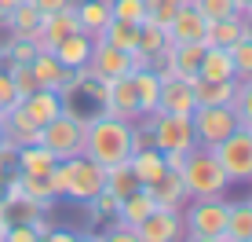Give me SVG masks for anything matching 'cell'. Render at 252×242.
I'll return each instance as SVG.
<instances>
[{
    "mask_svg": "<svg viewBox=\"0 0 252 242\" xmlns=\"http://www.w3.org/2000/svg\"><path fill=\"white\" fill-rule=\"evenodd\" d=\"M88 74L99 77V81H117V77L132 74V51H121V48L95 37L92 40V55H88Z\"/></svg>",
    "mask_w": 252,
    "mask_h": 242,
    "instance_id": "10",
    "label": "cell"
},
{
    "mask_svg": "<svg viewBox=\"0 0 252 242\" xmlns=\"http://www.w3.org/2000/svg\"><path fill=\"white\" fill-rule=\"evenodd\" d=\"M37 40H22V37H7V44L0 48V59L4 63H33V55H37Z\"/></svg>",
    "mask_w": 252,
    "mask_h": 242,
    "instance_id": "35",
    "label": "cell"
},
{
    "mask_svg": "<svg viewBox=\"0 0 252 242\" xmlns=\"http://www.w3.org/2000/svg\"><path fill=\"white\" fill-rule=\"evenodd\" d=\"M158 110L164 114H194V88L183 77H164L158 92Z\"/></svg>",
    "mask_w": 252,
    "mask_h": 242,
    "instance_id": "15",
    "label": "cell"
},
{
    "mask_svg": "<svg viewBox=\"0 0 252 242\" xmlns=\"http://www.w3.org/2000/svg\"><path fill=\"white\" fill-rule=\"evenodd\" d=\"M190 125H194L197 147H216L238 128V114H234V107H194Z\"/></svg>",
    "mask_w": 252,
    "mask_h": 242,
    "instance_id": "8",
    "label": "cell"
},
{
    "mask_svg": "<svg viewBox=\"0 0 252 242\" xmlns=\"http://www.w3.org/2000/svg\"><path fill=\"white\" fill-rule=\"evenodd\" d=\"M183 242H227L223 235H183Z\"/></svg>",
    "mask_w": 252,
    "mask_h": 242,
    "instance_id": "46",
    "label": "cell"
},
{
    "mask_svg": "<svg viewBox=\"0 0 252 242\" xmlns=\"http://www.w3.org/2000/svg\"><path fill=\"white\" fill-rule=\"evenodd\" d=\"M197 77H205V81H234L230 51H227V48L205 44V55H201V70H197Z\"/></svg>",
    "mask_w": 252,
    "mask_h": 242,
    "instance_id": "27",
    "label": "cell"
},
{
    "mask_svg": "<svg viewBox=\"0 0 252 242\" xmlns=\"http://www.w3.org/2000/svg\"><path fill=\"white\" fill-rule=\"evenodd\" d=\"M132 81H135V92H139V110H143V118L146 114H154L158 110V92H161V77L146 66V70H135L132 74Z\"/></svg>",
    "mask_w": 252,
    "mask_h": 242,
    "instance_id": "30",
    "label": "cell"
},
{
    "mask_svg": "<svg viewBox=\"0 0 252 242\" xmlns=\"http://www.w3.org/2000/svg\"><path fill=\"white\" fill-rule=\"evenodd\" d=\"M135 187H139V180L132 176L128 161H125V165H114V169H106V191L114 195V198H125V195H132Z\"/></svg>",
    "mask_w": 252,
    "mask_h": 242,
    "instance_id": "34",
    "label": "cell"
},
{
    "mask_svg": "<svg viewBox=\"0 0 252 242\" xmlns=\"http://www.w3.org/2000/svg\"><path fill=\"white\" fill-rule=\"evenodd\" d=\"M37 242H77V231H73V228H59V224H55V228L44 231Z\"/></svg>",
    "mask_w": 252,
    "mask_h": 242,
    "instance_id": "44",
    "label": "cell"
},
{
    "mask_svg": "<svg viewBox=\"0 0 252 242\" xmlns=\"http://www.w3.org/2000/svg\"><path fill=\"white\" fill-rule=\"evenodd\" d=\"M139 121L150 125V136H154V147H158V151H183L187 154L190 147H197L190 114H164V110H154V114H146Z\"/></svg>",
    "mask_w": 252,
    "mask_h": 242,
    "instance_id": "6",
    "label": "cell"
},
{
    "mask_svg": "<svg viewBox=\"0 0 252 242\" xmlns=\"http://www.w3.org/2000/svg\"><path fill=\"white\" fill-rule=\"evenodd\" d=\"M128 169H132V176L139 180V187H150L154 180L164 172V154L158 151V147L135 151V154H128Z\"/></svg>",
    "mask_w": 252,
    "mask_h": 242,
    "instance_id": "24",
    "label": "cell"
},
{
    "mask_svg": "<svg viewBox=\"0 0 252 242\" xmlns=\"http://www.w3.org/2000/svg\"><path fill=\"white\" fill-rule=\"evenodd\" d=\"M234 7H238L241 15H249V11H252V0H234Z\"/></svg>",
    "mask_w": 252,
    "mask_h": 242,
    "instance_id": "48",
    "label": "cell"
},
{
    "mask_svg": "<svg viewBox=\"0 0 252 242\" xmlns=\"http://www.w3.org/2000/svg\"><path fill=\"white\" fill-rule=\"evenodd\" d=\"M241 37H252V19H249V15H230V19L208 22L205 44H212V48H230V44H238Z\"/></svg>",
    "mask_w": 252,
    "mask_h": 242,
    "instance_id": "16",
    "label": "cell"
},
{
    "mask_svg": "<svg viewBox=\"0 0 252 242\" xmlns=\"http://www.w3.org/2000/svg\"><path fill=\"white\" fill-rule=\"evenodd\" d=\"M48 51L66 66V70H84V66H88V55H92V37L77 30V33H69V37H63L55 48H48Z\"/></svg>",
    "mask_w": 252,
    "mask_h": 242,
    "instance_id": "19",
    "label": "cell"
},
{
    "mask_svg": "<svg viewBox=\"0 0 252 242\" xmlns=\"http://www.w3.org/2000/svg\"><path fill=\"white\" fill-rule=\"evenodd\" d=\"M227 51H230V63H234V81H252V37H241Z\"/></svg>",
    "mask_w": 252,
    "mask_h": 242,
    "instance_id": "33",
    "label": "cell"
},
{
    "mask_svg": "<svg viewBox=\"0 0 252 242\" xmlns=\"http://www.w3.org/2000/svg\"><path fill=\"white\" fill-rule=\"evenodd\" d=\"M99 40H106V44H114L121 51H135L139 48V26L135 22H125V19H110L106 30L99 33Z\"/></svg>",
    "mask_w": 252,
    "mask_h": 242,
    "instance_id": "29",
    "label": "cell"
},
{
    "mask_svg": "<svg viewBox=\"0 0 252 242\" xmlns=\"http://www.w3.org/2000/svg\"><path fill=\"white\" fill-rule=\"evenodd\" d=\"M190 4H194L208 22H220V19H230V15H241L238 7H234V0H190Z\"/></svg>",
    "mask_w": 252,
    "mask_h": 242,
    "instance_id": "38",
    "label": "cell"
},
{
    "mask_svg": "<svg viewBox=\"0 0 252 242\" xmlns=\"http://www.w3.org/2000/svg\"><path fill=\"white\" fill-rule=\"evenodd\" d=\"M19 176H22L26 198H33V202H59L55 191H51V176L48 172H19Z\"/></svg>",
    "mask_w": 252,
    "mask_h": 242,
    "instance_id": "32",
    "label": "cell"
},
{
    "mask_svg": "<svg viewBox=\"0 0 252 242\" xmlns=\"http://www.w3.org/2000/svg\"><path fill=\"white\" fill-rule=\"evenodd\" d=\"M77 33V11L73 4H66L63 11H51V15H40V33H37V48H55L63 37Z\"/></svg>",
    "mask_w": 252,
    "mask_h": 242,
    "instance_id": "14",
    "label": "cell"
},
{
    "mask_svg": "<svg viewBox=\"0 0 252 242\" xmlns=\"http://www.w3.org/2000/svg\"><path fill=\"white\" fill-rule=\"evenodd\" d=\"M40 235L33 231V224H11L7 228V235H4V242H37Z\"/></svg>",
    "mask_w": 252,
    "mask_h": 242,
    "instance_id": "42",
    "label": "cell"
},
{
    "mask_svg": "<svg viewBox=\"0 0 252 242\" xmlns=\"http://www.w3.org/2000/svg\"><path fill=\"white\" fill-rule=\"evenodd\" d=\"M0 140H4V132H0Z\"/></svg>",
    "mask_w": 252,
    "mask_h": 242,
    "instance_id": "52",
    "label": "cell"
},
{
    "mask_svg": "<svg viewBox=\"0 0 252 242\" xmlns=\"http://www.w3.org/2000/svg\"><path fill=\"white\" fill-rule=\"evenodd\" d=\"M63 165V198L69 202H92L95 195L106 187V169L99 161H92L88 154H77V158L59 161Z\"/></svg>",
    "mask_w": 252,
    "mask_h": 242,
    "instance_id": "3",
    "label": "cell"
},
{
    "mask_svg": "<svg viewBox=\"0 0 252 242\" xmlns=\"http://www.w3.org/2000/svg\"><path fill=\"white\" fill-rule=\"evenodd\" d=\"M37 143H40V147H48V151L55 154L59 161L84 154V118L69 114V110L55 114V118L48 121V125H40Z\"/></svg>",
    "mask_w": 252,
    "mask_h": 242,
    "instance_id": "4",
    "label": "cell"
},
{
    "mask_svg": "<svg viewBox=\"0 0 252 242\" xmlns=\"http://www.w3.org/2000/svg\"><path fill=\"white\" fill-rule=\"evenodd\" d=\"M33 7H37L40 15H51V11H63L66 4H73V0H30Z\"/></svg>",
    "mask_w": 252,
    "mask_h": 242,
    "instance_id": "45",
    "label": "cell"
},
{
    "mask_svg": "<svg viewBox=\"0 0 252 242\" xmlns=\"http://www.w3.org/2000/svg\"><path fill=\"white\" fill-rule=\"evenodd\" d=\"M150 209H154L150 191H146V187H135L132 195H125V198L117 202V217H114V224H121V228H139V224L150 217Z\"/></svg>",
    "mask_w": 252,
    "mask_h": 242,
    "instance_id": "22",
    "label": "cell"
},
{
    "mask_svg": "<svg viewBox=\"0 0 252 242\" xmlns=\"http://www.w3.org/2000/svg\"><path fill=\"white\" fill-rule=\"evenodd\" d=\"M249 19H252V11H249Z\"/></svg>",
    "mask_w": 252,
    "mask_h": 242,
    "instance_id": "53",
    "label": "cell"
},
{
    "mask_svg": "<svg viewBox=\"0 0 252 242\" xmlns=\"http://www.w3.org/2000/svg\"><path fill=\"white\" fill-rule=\"evenodd\" d=\"M7 228H11V224H7V217H4V205H0V242H4V235H7Z\"/></svg>",
    "mask_w": 252,
    "mask_h": 242,
    "instance_id": "47",
    "label": "cell"
},
{
    "mask_svg": "<svg viewBox=\"0 0 252 242\" xmlns=\"http://www.w3.org/2000/svg\"><path fill=\"white\" fill-rule=\"evenodd\" d=\"M179 4H183V0H146V19L168 30V22H172V15L179 11Z\"/></svg>",
    "mask_w": 252,
    "mask_h": 242,
    "instance_id": "40",
    "label": "cell"
},
{
    "mask_svg": "<svg viewBox=\"0 0 252 242\" xmlns=\"http://www.w3.org/2000/svg\"><path fill=\"white\" fill-rule=\"evenodd\" d=\"M201 55H205V44H201V40H190V44H172V66H176V77L194 81L197 70H201Z\"/></svg>",
    "mask_w": 252,
    "mask_h": 242,
    "instance_id": "28",
    "label": "cell"
},
{
    "mask_svg": "<svg viewBox=\"0 0 252 242\" xmlns=\"http://www.w3.org/2000/svg\"><path fill=\"white\" fill-rule=\"evenodd\" d=\"M168 37H172V44H190V40H201V44H205L208 19L197 11L194 4H190V0H183L179 11L172 15V22H168Z\"/></svg>",
    "mask_w": 252,
    "mask_h": 242,
    "instance_id": "12",
    "label": "cell"
},
{
    "mask_svg": "<svg viewBox=\"0 0 252 242\" xmlns=\"http://www.w3.org/2000/svg\"><path fill=\"white\" fill-rule=\"evenodd\" d=\"M19 4H26V0H0V7H4V11H11V7H19Z\"/></svg>",
    "mask_w": 252,
    "mask_h": 242,
    "instance_id": "49",
    "label": "cell"
},
{
    "mask_svg": "<svg viewBox=\"0 0 252 242\" xmlns=\"http://www.w3.org/2000/svg\"><path fill=\"white\" fill-rule=\"evenodd\" d=\"M172 44V37H168V30L158 22H150V19H143L139 22V48L135 51H143V55H158L161 48H168Z\"/></svg>",
    "mask_w": 252,
    "mask_h": 242,
    "instance_id": "31",
    "label": "cell"
},
{
    "mask_svg": "<svg viewBox=\"0 0 252 242\" xmlns=\"http://www.w3.org/2000/svg\"><path fill=\"white\" fill-rule=\"evenodd\" d=\"M179 176H183L190 198H227V191L234 187L227 180V172H223V165L216 161L212 147H190Z\"/></svg>",
    "mask_w": 252,
    "mask_h": 242,
    "instance_id": "2",
    "label": "cell"
},
{
    "mask_svg": "<svg viewBox=\"0 0 252 242\" xmlns=\"http://www.w3.org/2000/svg\"><path fill=\"white\" fill-rule=\"evenodd\" d=\"M227 242H252V198L230 202L227 209V228H223Z\"/></svg>",
    "mask_w": 252,
    "mask_h": 242,
    "instance_id": "25",
    "label": "cell"
},
{
    "mask_svg": "<svg viewBox=\"0 0 252 242\" xmlns=\"http://www.w3.org/2000/svg\"><path fill=\"white\" fill-rule=\"evenodd\" d=\"M234 114H238L241 128H252V81H238V92H234Z\"/></svg>",
    "mask_w": 252,
    "mask_h": 242,
    "instance_id": "37",
    "label": "cell"
},
{
    "mask_svg": "<svg viewBox=\"0 0 252 242\" xmlns=\"http://www.w3.org/2000/svg\"><path fill=\"white\" fill-rule=\"evenodd\" d=\"M190 88H194V107H230L234 92H238V81H205V77H194Z\"/></svg>",
    "mask_w": 252,
    "mask_h": 242,
    "instance_id": "20",
    "label": "cell"
},
{
    "mask_svg": "<svg viewBox=\"0 0 252 242\" xmlns=\"http://www.w3.org/2000/svg\"><path fill=\"white\" fill-rule=\"evenodd\" d=\"M132 231L139 235V242H183V235H187L183 213L179 209H161V205H154L150 217Z\"/></svg>",
    "mask_w": 252,
    "mask_h": 242,
    "instance_id": "9",
    "label": "cell"
},
{
    "mask_svg": "<svg viewBox=\"0 0 252 242\" xmlns=\"http://www.w3.org/2000/svg\"><path fill=\"white\" fill-rule=\"evenodd\" d=\"M19 107L30 114L33 125H48L55 114H63V96L51 92V88H37V92H30L26 99H19Z\"/></svg>",
    "mask_w": 252,
    "mask_h": 242,
    "instance_id": "21",
    "label": "cell"
},
{
    "mask_svg": "<svg viewBox=\"0 0 252 242\" xmlns=\"http://www.w3.org/2000/svg\"><path fill=\"white\" fill-rule=\"evenodd\" d=\"M55 154L40 143H26V147H15V172H51L55 169Z\"/></svg>",
    "mask_w": 252,
    "mask_h": 242,
    "instance_id": "26",
    "label": "cell"
},
{
    "mask_svg": "<svg viewBox=\"0 0 252 242\" xmlns=\"http://www.w3.org/2000/svg\"><path fill=\"white\" fill-rule=\"evenodd\" d=\"M84 154L99 161L102 169L125 165L132 154V121H121L114 114H92L84 121Z\"/></svg>",
    "mask_w": 252,
    "mask_h": 242,
    "instance_id": "1",
    "label": "cell"
},
{
    "mask_svg": "<svg viewBox=\"0 0 252 242\" xmlns=\"http://www.w3.org/2000/svg\"><path fill=\"white\" fill-rule=\"evenodd\" d=\"M77 242H102V239H99V231H92V235H77Z\"/></svg>",
    "mask_w": 252,
    "mask_h": 242,
    "instance_id": "50",
    "label": "cell"
},
{
    "mask_svg": "<svg viewBox=\"0 0 252 242\" xmlns=\"http://www.w3.org/2000/svg\"><path fill=\"white\" fill-rule=\"evenodd\" d=\"M15 103H19V92H15V81H11V74H7V66L0 63V110L15 107Z\"/></svg>",
    "mask_w": 252,
    "mask_h": 242,
    "instance_id": "41",
    "label": "cell"
},
{
    "mask_svg": "<svg viewBox=\"0 0 252 242\" xmlns=\"http://www.w3.org/2000/svg\"><path fill=\"white\" fill-rule=\"evenodd\" d=\"M30 66H33V74H37V84H40V88H51V92H63L69 84V77H73V70H66L48 48H40Z\"/></svg>",
    "mask_w": 252,
    "mask_h": 242,
    "instance_id": "17",
    "label": "cell"
},
{
    "mask_svg": "<svg viewBox=\"0 0 252 242\" xmlns=\"http://www.w3.org/2000/svg\"><path fill=\"white\" fill-rule=\"evenodd\" d=\"M102 242H139V235L132 228H121V224H110V231H102L99 235Z\"/></svg>",
    "mask_w": 252,
    "mask_h": 242,
    "instance_id": "43",
    "label": "cell"
},
{
    "mask_svg": "<svg viewBox=\"0 0 252 242\" xmlns=\"http://www.w3.org/2000/svg\"><path fill=\"white\" fill-rule=\"evenodd\" d=\"M227 198H190L183 205V228L187 235H223L227 228Z\"/></svg>",
    "mask_w": 252,
    "mask_h": 242,
    "instance_id": "7",
    "label": "cell"
},
{
    "mask_svg": "<svg viewBox=\"0 0 252 242\" xmlns=\"http://www.w3.org/2000/svg\"><path fill=\"white\" fill-rule=\"evenodd\" d=\"M110 11L114 19H125V22H143L146 19V0H110Z\"/></svg>",
    "mask_w": 252,
    "mask_h": 242,
    "instance_id": "39",
    "label": "cell"
},
{
    "mask_svg": "<svg viewBox=\"0 0 252 242\" xmlns=\"http://www.w3.org/2000/svg\"><path fill=\"white\" fill-rule=\"evenodd\" d=\"M4 30H7V37L37 40V33H40V11L30 4V0H26V4H19V7H11V11H7Z\"/></svg>",
    "mask_w": 252,
    "mask_h": 242,
    "instance_id": "23",
    "label": "cell"
},
{
    "mask_svg": "<svg viewBox=\"0 0 252 242\" xmlns=\"http://www.w3.org/2000/svg\"><path fill=\"white\" fill-rule=\"evenodd\" d=\"M146 191H150L154 205H161V209H183V205L190 202L183 176H179V172H172V169H164L161 176L154 180L150 187H146Z\"/></svg>",
    "mask_w": 252,
    "mask_h": 242,
    "instance_id": "13",
    "label": "cell"
},
{
    "mask_svg": "<svg viewBox=\"0 0 252 242\" xmlns=\"http://www.w3.org/2000/svg\"><path fill=\"white\" fill-rule=\"evenodd\" d=\"M102 114H114L121 121H139V118H143L132 74L117 77V81H106V103H102Z\"/></svg>",
    "mask_w": 252,
    "mask_h": 242,
    "instance_id": "11",
    "label": "cell"
},
{
    "mask_svg": "<svg viewBox=\"0 0 252 242\" xmlns=\"http://www.w3.org/2000/svg\"><path fill=\"white\" fill-rule=\"evenodd\" d=\"M249 132H252V128H249Z\"/></svg>",
    "mask_w": 252,
    "mask_h": 242,
    "instance_id": "54",
    "label": "cell"
},
{
    "mask_svg": "<svg viewBox=\"0 0 252 242\" xmlns=\"http://www.w3.org/2000/svg\"><path fill=\"white\" fill-rule=\"evenodd\" d=\"M73 11H77V30L88 33L95 40L102 30H106V22L114 19V11H110V0H73Z\"/></svg>",
    "mask_w": 252,
    "mask_h": 242,
    "instance_id": "18",
    "label": "cell"
},
{
    "mask_svg": "<svg viewBox=\"0 0 252 242\" xmlns=\"http://www.w3.org/2000/svg\"><path fill=\"white\" fill-rule=\"evenodd\" d=\"M216 161L223 165L230 184H252V132L249 128H234L227 140H220L212 147Z\"/></svg>",
    "mask_w": 252,
    "mask_h": 242,
    "instance_id": "5",
    "label": "cell"
},
{
    "mask_svg": "<svg viewBox=\"0 0 252 242\" xmlns=\"http://www.w3.org/2000/svg\"><path fill=\"white\" fill-rule=\"evenodd\" d=\"M4 22H7V11H4V7H0V30H4Z\"/></svg>",
    "mask_w": 252,
    "mask_h": 242,
    "instance_id": "51",
    "label": "cell"
},
{
    "mask_svg": "<svg viewBox=\"0 0 252 242\" xmlns=\"http://www.w3.org/2000/svg\"><path fill=\"white\" fill-rule=\"evenodd\" d=\"M4 66H7V74H11V81H15V92H19V99H26L30 92L40 88V84H37V74H33L30 63H4Z\"/></svg>",
    "mask_w": 252,
    "mask_h": 242,
    "instance_id": "36",
    "label": "cell"
}]
</instances>
